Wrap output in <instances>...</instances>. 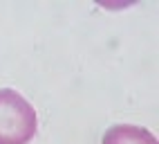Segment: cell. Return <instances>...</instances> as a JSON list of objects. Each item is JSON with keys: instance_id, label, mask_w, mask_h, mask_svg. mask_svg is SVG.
Here are the masks:
<instances>
[{"instance_id": "1", "label": "cell", "mask_w": 159, "mask_h": 144, "mask_svg": "<svg viewBox=\"0 0 159 144\" xmlns=\"http://www.w3.org/2000/svg\"><path fill=\"white\" fill-rule=\"evenodd\" d=\"M36 110L11 88H0V144H29L36 135Z\"/></svg>"}, {"instance_id": "2", "label": "cell", "mask_w": 159, "mask_h": 144, "mask_svg": "<svg viewBox=\"0 0 159 144\" xmlns=\"http://www.w3.org/2000/svg\"><path fill=\"white\" fill-rule=\"evenodd\" d=\"M101 144H157V137L143 126L116 124L103 133Z\"/></svg>"}]
</instances>
